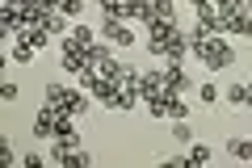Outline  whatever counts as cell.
Segmentation results:
<instances>
[{
	"label": "cell",
	"instance_id": "cell-1",
	"mask_svg": "<svg viewBox=\"0 0 252 168\" xmlns=\"http://www.w3.org/2000/svg\"><path fill=\"white\" fill-rule=\"evenodd\" d=\"M193 55H198V59L206 63L210 71H219V67H231V63H235V51L223 42V38H206V42H202Z\"/></svg>",
	"mask_w": 252,
	"mask_h": 168
},
{
	"label": "cell",
	"instance_id": "cell-2",
	"mask_svg": "<svg viewBox=\"0 0 252 168\" xmlns=\"http://www.w3.org/2000/svg\"><path fill=\"white\" fill-rule=\"evenodd\" d=\"M101 38H105L109 46H130V42H135V34H130V30H126V21H118V17H105Z\"/></svg>",
	"mask_w": 252,
	"mask_h": 168
},
{
	"label": "cell",
	"instance_id": "cell-3",
	"mask_svg": "<svg viewBox=\"0 0 252 168\" xmlns=\"http://www.w3.org/2000/svg\"><path fill=\"white\" fill-rule=\"evenodd\" d=\"M193 89V80L185 76V67H181V63H168V67H164V93H189Z\"/></svg>",
	"mask_w": 252,
	"mask_h": 168
},
{
	"label": "cell",
	"instance_id": "cell-4",
	"mask_svg": "<svg viewBox=\"0 0 252 168\" xmlns=\"http://www.w3.org/2000/svg\"><path fill=\"white\" fill-rule=\"evenodd\" d=\"M89 97H93V93H84V89H67V93H63V101H59L55 109H67V114L80 118V114H89ZM46 105H51V101H46Z\"/></svg>",
	"mask_w": 252,
	"mask_h": 168
},
{
	"label": "cell",
	"instance_id": "cell-5",
	"mask_svg": "<svg viewBox=\"0 0 252 168\" xmlns=\"http://www.w3.org/2000/svg\"><path fill=\"white\" fill-rule=\"evenodd\" d=\"M34 139H55V105H46L34 114Z\"/></svg>",
	"mask_w": 252,
	"mask_h": 168
},
{
	"label": "cell",
	"instance_id": "cell-6",
	"mask_svg": "<svg viewBox=\"0 0 252 168\" xmlns=\"http://www.w3.org/2000/svg\"><path fill=\"white\" fill-rule=\"evenodd\" d=\"M156 93H164V67H152V71H143L139 76V97H156Z\"/></svg>",
	"mask_w": 252,
	"mask_h": 168
},
{
	"label": "cell",
	"instance_id": "cell-7",
	"mask_svg": "<svg viewBox=\"0 0 252 168\" xmlns=\"http://www.w3.org/2000/svg\"><path fill=\"white\" fill-rule=\"evenodd\" d=\"M139 76H143V71H135L130 63H118V71H114V84H118V89H126V93H135V97H139ZM139 101H143V97H139Z\"/></svg>",
	"mask_w": 252,
	"mask_h": 168
},
{
	"label": "cell",
	"instance_id": "cell-8",
	"mask_svg": "<svg viewBox=\"0 0 252 168\" xmlns=\"http://www.w3.org/2000/svg\"><path fill=\"white\" fill-rule=\"evenodd\" d=\"M51 160H55V164H63V168H89L93 164V156L84 147H76V151H51Z\"/></svg>",
	"mask_w": 252,
	"mask_h": 168
},
{
	"label": "cell",
	"instance_id": "cell-9",
	"mask_svg": "<svg viewBox=\"0 0 252 168\" xmlns=\"http://www.w3.org/2000/svg\"><path fill=\"white\" fill-rule=\"evenodd\" d=\"M152 4V17H160V21H177V4L172 0H147ZM147 17V21H152Z\"/></svg>",
	"mask_w": 252,
	"mask_h": 168
},
{
	"label": "cell",
	"instance_id": "cell-10",
	"mask_svg": "<svg viewBox=\"0 0 252 168\" xmlns=\"http://www.w3.org/2000/svg\"><path fill=\"white\" fill-rule=\"evenodd\" d=\"M67 38H72V42H76V46H84V51H89V46H93V42H97V34H93V30H89V26H84V21H80V26H72V30H67Z\"/></svg>",
	"mask_w": 252,
	"mask_h": 168
},
{
	"label": "cell",
	"instance_id": "cell-11",
	"mask_svg": "<svg viewBox=\"0 0 252 168\" xmlns=\"http://www.w3.org/2000/svg\"><path fill=\"white\" fill-rule=\"evenodd\" d=\"M42 30L46 34H67V17L63 13H42Z\"/></svg>",
	"mask_w": 252,
	"mask_h": 168
},
{
	"label": "cell",
	"instance_id": "cell-12",
	"mask_svg": "<svg viewBox=\"0 0 252 168\" xmlns=\"http://www.w3.org/2000/svg\"><path fill=\"white\" fill-rule=\"evenodd\" d=\"M227 156L231 160H252V139H231L227 143Z\"/></svg>",
	"mask_w": 252,
	"mask_h": 168
},
{
	"label": "cell",
	"instance_id": "cell-13",
	"mask_svg": "<svg viewBox=\"0 0 252 168\" xmlns=\"http://www.w3.org/2000/svg\"><path fill=\"white\" fill-rule=\"evenodd\" d=\"M168 118H172V122H181V118H189V101H181L177 93H168Z\"/></svg>",
	"mask_w": 252,
	"mask_h": 168
},
{
	"label": "cell",
	"instance_id": "cell-14",
	"mask_svg": "<svg viewBox=\"0 0 252 168\" xmlns=\"http://www.w3.org/2000/svg\"><path fill=\"white\" fill-rule=\"evenodd\" d=\"M72 118H76V114H67V109H55V134H72V131H76Z\"/></svg>",
	"mask_w": 252,
	"mask_h": 168
},
{
	"label": "cell",
	"instance_id": "cell-15",
	"mask_svg": "<svg viewBox=\"0 0 252 168\" xmlns=\"http://www.w3.org/2000/svg\"><path fill=\"white\" fill-rule=\"evenodd\" d=\"M172 139H177L181 147H189V143H193V126H189V118H181V122L172 126Z\"/></svg>",
	"mask_w": 252,
	"mask_h": 168
},
{
	"label": "cell",
	"instance_id": "cell-16",
	"mask_svg": "<svg viewBox=\"0 0 252 168\" xmlns=\"http://www.w3.org/2000/svg\"><path fill=\"white\" fill-rule=\"evenodd\" d=\"M9 59H13V63H30V59H34V46H30V42H13Z\"/></svg>",
	"mask_w": 252,
	"mask_h": 168
},
{
	"label": "cell",
	"instance_id": "cell-17",
	"mask_svg": "<svg viewBox=\"0 0 252 168\" xmlns=\"http://www.w3.org/2000/svg\"><path fill=\"white\" fill-rule=\"evenodd\" d=\"M63 17H84V0H59Z\"/></svg>",
	"mask_w": 252,
	"mask_h": 168
},
{
	"label": "cell",
	"instance_id": "cell-18",
	"mask_svg": "<svg viewBox=\"0 0 252 168\" xmlns=\"http://www.w3.org/2000/svg\"><path fill=\"white\" fill-rule=\"evenodd\" d=\"M227 101L244 109V101H248V84H231V89H227Z\"/></svg>",
	"mask_w": 252,
	"mask_h": 168
},
{
	"label": "cell",
	"instance_id": "cell-19",
	"mask_svg": "<svg viewBox=\"0 0 252 168\" xmlns=\"http://www.w3.org/2000/svg\"><path fill=\"white\" fill-rule=\"evenodd\" d=\"M63 93H67V84H46V93H42V97L51 101V105H59V101H63Z\"/></svg>",
	"mask_w": 252,
	"mask_h": 168
},
{
	"label": "cell",
	"instance_id": "cell-20",
	"mask_svg": "<svg viewBox=\"0 0 252 168\" xmlns=\"http://www.w3.org/2000/svg\"><path fill=\"white\" fill-rule=\"evenodd\" d=\"M198 97L206 101V105H219V89H215V84H210V80H206V84H202V89H198Z\"/></svg>",
	"mask_w": 252,
	"mask_h": 168
},
{
	"label": "cell",
	"instance_id": "cell-21",
	"mask_svg": "<svg viewBox=\"0 0 252 168\" xmlns=\"http://www.w3.org/2000/svg\"><path fill=\"white\" fill-rule=\"evenodd\" d=\"M189 160H193V164H210V147H189Z\"/></svg>",
	"mask_w": 252,
	"mask_h": 168
},
{
	"label": "cell",
	"instance_id": "cell-22",
	"mask_svg": "<svg viewBox=\"0 0 252 168\" xmlns=\"http://www.w3.org/2000/svg\"><path fill=\"white\" fill-rule=\"evenodd\" d=\"M210 9H219V13H240V0H210Z\"/></svg>",
	"mask_w": 252,
	"mask_h": 168
},
{
	"label": "cell",
	"instance_id": "cell-23",
	"mask_svg": "<svg viewBox=\"0 0 252 168\" xmlns=\"http://www.w3.org/2000/svg\"><path fill=\"white\" fill-rule=\"evenodd\" d=\"M21 164H26V168H42V156H38V151H26V156H21Z\"/></svg>",
	"mask_w": 252,
	"mask_h": 168
},
{
	"label": "cell",
	"instance_id": "cell-24",
	"mask_svg": "<svg viewBox=\"0 0 252 168\" xmlns=\"http://www.w3.org/2000/svg\"><path fill=\"white\" fill-rule=\"evenodd\" d=\"M164 164H168V168H193V160H189V156H172V160H164Z\"/></svg>",
	"mask_w": 252,
	"mask_h": 168
},
{
	"label": "cell",
	"instance_id": "cell-25",
	"mask_svg": "<svg viewBox=\"0 0 252 168\" xmlns=\"http://www.w3.org/2000/svg\"><path fill=\"white\" fill-rule=\"evenodd\" d=\"M0 160H4V164H17V151H13L9 143H4V147H0Z\"/></svg>",
	"mask_w": 252,
	"mask_h": 168
},
{
	"label": "cell",
	"instance_id": "cell-26",
	"mask_svg": "<svg viewBox=\"0 0 252 168\" xmlns=\"http://www.w3.org/2000/svg\"><path fill=\"white\" fill-rule=\"evenodd\" d=\"M244 109H252V84H248V101H244Z\"/></svg>",
	"mask_w": 252,
	"mask_h": 168
},
{
	"label": "cell",
	"instance_id": "cell-27",
	"mask_svg": "<svg viewBox=\"0 0 252 168\" xmlns=\"http://www.w3.org/2000/svg\"><path fill=\"white\" fill-rule=\"evenodd\" d=\"M97 4H101V9H109V4H114V0H97Z\"/></svg>",
	"mask_w": 252,
	"mask_h": 168
},
{
	"label": "cell",
	"instance_id": "cell-28",
	"mask_svg": "<svg viewBox=\"0 0 252 168\" xmlns=\"http://www.w3.org/2000/svg\"><path fill=\"white\" fill-rule=\"evenodd\" d=\"M114 4H130V0H114ZM114 4H109V9H114ZM109 9H105V13H109Z\"/></svg>",
	"mask_w": 252,
	"mask_h": 168
}]
</instances>
